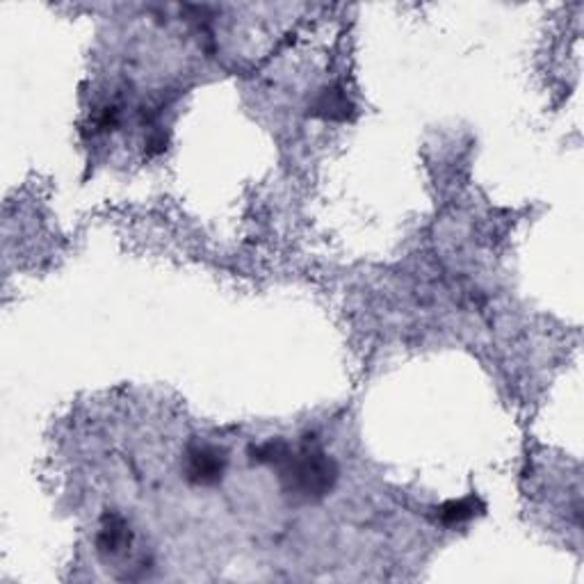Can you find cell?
Returning <instances> with one entry per match:
<instances>
[{
	"mask_svg": "<svg viewBox=\"0 0 584 584\" xmlns=\"http://www.w3.org/2000/svg\"><path fill=\"white\" fill-rule=\"evenodd\" d=\"M284 486L295 500H322L338 479L336 461L317 445L304 443L300 450H288L279 463Z\"/></svg>",
	"mask_w": 584,
	"mask_h": 584,
	"instance_id": "6da1fadb",
	"label": "cell"
},
{
	"mask_svg": "<svg viewBox=\"0 0 584 584\" xmlns=\"http://www.w3.org/2000/svg\"><path fill=\"white\" fill-rule=\"evenodd\" d=\"M227 468V457L224 452L212 445H195L188 450L185 459V477L196 486L217 484Z\"/></svg>",
	"mask_w": 584,
	"mask_h": 584,
	"instance_id": "7a4b0ae2",
	"label": "cell"
},
{
	"mask_svg": "<svg viewBox=\"0 0 584 584\" xmlns=\"http://www.w3.org/2000/svg\"><path fill=\"white\" fill-rule=\"evenodd\" d=\"M96 546H99L100 555H110V557L124 553V550L131 546V527L126 525V521H124L122 516L110 514V516L103 518Z\"/></svg>",
	"mask_w": 584,
	"mask_h": 584,
	"instance_id": "3957f363",
	"label": "cell"
},
{
	"mask_svg": "<svg viewBox=\"0 0 584 584\" xmlns=\"http://www.w3.org/2000/svg\"><path fill=\"white\" fill-rule=\"evenodd\" d=\"M349 100L340 90H324L313 103V115L322 119H345L349 115Z\"/></svg>",
	"mask_w": 584,
	"mask_h": 584,
	"instance_id": "277c9868",
	"label": "cell"
},
{
	"mask_svg": "<svg viewBox=\"0 0 584 584\" xmlns=\"http://www.w3.org/2000/svg\"><path fill=\"white\" fill-rule=\"evenodd\" d=\"M290 445L284 438H269V441L259 443L249 450V457L253 463H265V466H279L288 454Z\"/></svg>",
	"mask_w": 584,
	"mask_h": 584,
	"instance_id": "5b68a950",
	"label": "cell"
},
{
	"mask_svg": "<svg viewBox=\"0 0 584 584\" xmlns=\"http://www.w3.org/2000/svg\"><path fill=\"white\" fill-rule=\"evenodd\" d=\"M475 514H477V502L475 500H452L436 509V518L443 525H459V523L470 521Z\"/></svg>",
	"mask_w": 584,
	"mask_h": 584,
	"instance_id": "8992f818",
	"label": "cell"
}]
</instances>
